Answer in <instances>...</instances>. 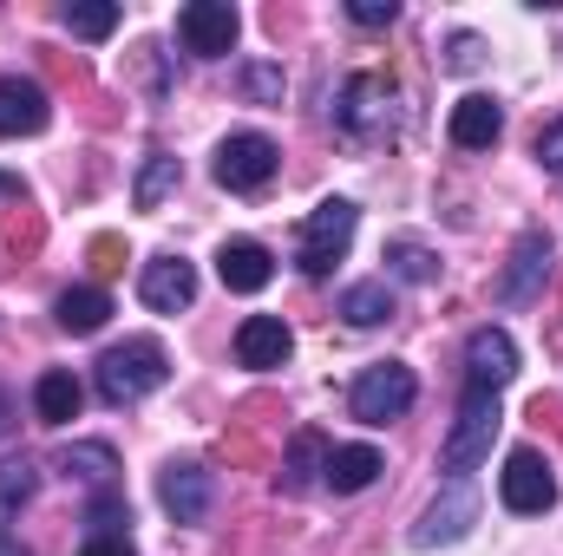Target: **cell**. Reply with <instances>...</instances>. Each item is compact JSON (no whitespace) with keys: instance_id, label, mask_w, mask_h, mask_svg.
<instances>
[{"instance_id":"9","label":"cell","mask_w":563,"mask_h":556,"mask_svg":"<svg viewBox=\"0 0 563 556\" xmlns=\"http://www.w3.org/2000/svg\"><path fill=\"white\" fill-rule=\"evenodd\" d=\"M236 7L230 0H190L184 13H177V40H184V53H197V59H223L230 46H236Z\"/></svg>"},{"instance_id":"38","label":"cell","mask_w":563,"mask_h":556,"mask_svg":"<svg viewBox=\"0 0 563 556\" xmlns=\"http://www.w3.org/2000/svg\"><path fill=\"white\" fill-rule=\"evenodd\" d=\"M0 556H26V544H20L13 531H0Z\"/></svg>"},{"instance_id":"2","label":"cell","mask_w":563,"mask_h":556,"mask_svg":"<svg viewBox=\"0 0 563 556\" xmlns=\"http://www.w3.org/2000/svg\"><path fill=\"white\" fill-rule=\"evenodd\" d=\"M99 400L106 407H139L144 393H157L164 380H170V360H164V347L139 334V341H119V347H106L99 354Z\"/></svg>"},{"instance_id":"17","label":"cell","mask_w":563,"mask_h":556,"mask_svg":"<svg viewBox=\"0 0 563 556\" xmlns=\"http://www.w3.org/2000/svg\"><path fill=\"white\" fill-rule=\"evenodd\" d=\"M288 347H295V334L282 327L276 314H250V321L236 327V360H243V367H256V374L282 367V360H288Z\"/></svg>"},{"instance_id":"6","label":"cell","mask_w":563,"mask_h":556,"mask_svg":"<svg viewBox=\"0 0 563 556\" xmlns=\"http://www.w3.org/2000/svg\"><path fill=\"white\" fill-rule=\"evenodd\" d=\"M498 498H505V511H518V518H538V511H551V504H558L551 458H544L538 445H518V452L505 458V471H498Z\"/></svg>"},{"instance_id":"26","label":"cell","mask_w":563,"mask_h":556,"mask_svg":"<svg viewBox=\"0 0 563 556\" xmlns=\"http://www.w3.org/2000/svg\"><path fill=\"white\" fill-rule=\"evenodd\" d=\"M59 20H66V33H79V40H106V33H119V7H112V0H73Z\"/></svg>"},{"instance_id":"14","label":"cell","mask_w":563,"mask_h":556,"mask_svg":"<svg viewBox=\"0 0 563 556\" xmlns=\"http://www.w3.org/2000/svg\"><path fill=\"white\" fill-rule=\"evenodd\" d=\"M46 119H53V105H46V92H40V79H0V138H33V132H46Z\"/></svg>"},{"instance_id":"18","label":"cell","mask_w":563,"mask_h":556,"mask_svg":"<svg viewBox=\"0 0 563 556\" xmlns=\"http://www.w3.org/2000/svg\"><path fill=\"white\" fill-rule=\"evenodd\" d=\"M380 471H387V458H380L374 445H334V452H328V471H321V485H328L334 498H354V491H367Z\"/></svg>"},{"instance_id":"1","label":"cell","mask_w":563,"mask_h":556,"mask_svg":"<svg viewBox=\"0 0 563 556\" xmlns=\"http://www.w3.org/2000/svg\"><path fill=\"white\" fill-rule=\"evenodd\" d=\"M334 132L347 144H387L400 132V92L387 73H354L334 99Z\"/></svg>"},{"instance_id":"10","label":"cell","mask_w":563,"mask_h":556,"mask_svg":"<svg viewBox=\"0 0 563 556\" xmlns=\"http://www.w3.org/2000/svg\"><path fill=\"white\" fill-rule=\"evenodd\" d=\"M511 374H518V341H511L505 327H478V334L465 341V387L498 393Z\"/></svg>"},{"instance_id":"13","label":"cell","mask_w":563,"mask_h":556,"mask_svg":"<svg viewBox=\"0 0 563 556\" xmlns=\"http://www.w3.org/2000/svg\"><path fill=\"white\" fill-rule=\"evenodd\" d=\"M139 294H144L151 314H177V308L197 301V269H190L184 256H157V263H144Z\"/></svg>"},{"instance_id":"19","label":"cell","mask_w":563,"mask_h":556,"mask_svg":"<svg viewBox=\"0 0 563 556\" xmlns=\"http://www.w3.org/2000/svg\"><path fill=\"white\" fill-rule=\"evenodd\" d=\"M314 471H328V438L321 432H295L288 438V458H282V471H276V491L282 498L314 491Z\"/></svg>"},{"instance_id":"7","label":"cell","mask_w":563,"mask_h":556,"mask_svg":"<svg viewBox=\"0 0 563 556\" xmlns=\"http://www.w3.org/2000/svg\"><path fill=\"white\" fill-rule=\"evenodd\" d=\"M276 164H282V151L263 132H236V138L217 144V184L223 190H263L276 177Z\"/></svg>"},{"instance_id":"23","label":"cell","mask_w":563,"mask_h":556,"mask_svg":"<svg viewBox=\"0 0 563 556\" xmlns=\"http://www.w3.org/2000/svg\"><path fill=\"white\" fill-rule=\"evenodd\" d=\"M394 314V288L387 281H354L347 294H341V321L347 327H380Z\"/></svg>"},{"instance_id":"30","label":"cell","mask_w":563,"mask_h":556,"mask_svg":"<svg viewBox=\"0 0 563 556\" xmlns=\"http://www.w3.org/2000/svg\"><path fill=\"white\" fill-rule=\"evenodd\" d=\"M531 151H538V164H544L551 177H563V119H558V125H544V132H538V144H531Z\"/></svg>"},{"instance_id":"31","label":"cell","mask_w":563,"mask_h":556,"mask_svg":"<svg viewBox=\"0 0 563 556\" xmlns=\"http://www.w3.org/2000/svg\"><path fill=\"white\" fill-rule=\"evenodd\" d=\"M478 59H485V40H478V33H459V40H452V53H445V66H452V73H472Z\"/></svg>"},{"instance_id":"37","label":"cell","mask_w":563,"mask_h":556,"mask_svg":"<svg viewBox=\"0 0 563 556\" xmlns=\"http://www.w3.org/2000/svg\"><path fill=\"white\" fill-rule=\"evenodd\" d=\"M0 197H13V203H20V197H26V184H20L13 170H0Z\"/></svg>"},{"instance_id":"3","label":"cell","mask_w":563,"mask_h":556,"mask_svg":"<svg viewBox=\"0 0 563 556\" xmlns=\"http://www.w3.org/2000/svg\"><path fill=\"white\" fill-rule=\"evenodd\" d=\"M498 393H485V387H465V400H459V419H452V432H445V452H439V465L452 471V478H465V471H478L485 458H492V438H498Z\"/></svg>"},{"instance_id":"12","label":"cell","mask_w":563,"mask_h":556,"mask_svg":"<svg viewBox=\"0 0 563 556\" xmlns=\"http://www.w3.org/2000/svg\"><path fill=\"white\" fill-rule=\"evenodd\" d=\"M544 276H551V236H544V230H525L518 249H511V269L498 276L492 294H498L505 308H518V301H531V294L544 288Z\"/></svg>"},{"instance_id":"8","label":"cell","mask_w":563,"mask_h":556,"mask_svg":"<svg viewBox=\"0 0 563 556\" xmlns=\"http://www.w3.org/2000/svg\"><path fill=\"white\" fill-rule=\"evenodd\" d=\"M472 524H478V491H472V478H452V485H445V491L426 504V518L413 524V544H420V551L459 544Z\"/></svg>"},{"instance_id":"33","label":"cell","mask_w":563,"mask_h":556,"mask_svg":"<svg viewBox=\"0 0 563 556\" xmlns=\"http://www.w3.org/2000/svg\"><path fill=\"white\" fill-rule=\"evenodd\" d=\"M119 256H125V243H119V236H99V243H92V269H99V276H112V269H125Z\"/></svg>"},{"instance_id":"32","label":"cell","mask_w":563,"mask_h":556,"mask_svg":"<svg viewBox=\"0 0 563 556\" xmlns=\"http://www.w3.org/2000/svg\"><path fill=\"white\" fill-rule=\"evenodd\" d=\"M86 524H92V531H106V537H112V524H132V511H125V504H119V498H112V491H106V498H99V504H92V511H86Z\"/></svg>"},{"instance_id":"24","label":"cell","mask_w":563,"mask_h":556,"mask_svg":"<svg viewBox=\"0 0 563 556\" xmlns=\"http://www.w3.org/2000/svg\"><path fill=\"white\" fill-rule=\"evenodd\" d=\"M33 491H40L33 458H0V524H13V518L33 504Z\"/></svg>"},{"instance_id":"36","label":"cell","mask_w":563,"mask_h":556,"mask_svg":"<svg viewBox=\"0 0 563 556\" xmlns=\"http://www.w3.org/2000/svg\"><path fill=\"white\" fill-rule=\"evenodd\" d=\"M13 425H20V407H13V393H7V387H0V438H7V432H13Z\"/></svg>"},{"instance_id":"4","label":"cell","mask_w":563,"mask_h":556,"mask_svg":"<svg viewBox=\"0 0 563 556\" xmlns=\"http://www.w3.org/2000/svg\"><path fill=\"white\" fill-rule=\"evenodd\" d=\"M354 223H361V210H354L347 197H328L321 210H308V223H301V249H295L301 276H328V269L347 256V243H354Z\"/></svg>"},{"instance_id":"29","label":"cell","mask_w":563,"mask_h":556,"mask_svg":"<svg viewBox=\"0 0 563 556\" xmlns=\"http://www.w3.org/2000/svg\"><path fill=\"white\" fill-rule=\"evenodd\" d=\"M347 20L354 26H394L400 20V0H347Z\"/></svg>"},{"instance_id":"34","label":"cell","mask_w":563,"mask_h":556,"mask_svg":"<svg viewBox=\"0 0 563 556\" xmlns=\"http://www.w3.org/2000/svg\"><path fill=\"white\" fill-rule=\"evenodd\" d=\"M79 556H139V551H132L125 537H92V544H86Z\"/></svg>"},{"instance_id":"27","label":"cell","mask_w":563,"mask_h":556,"mask_svg":"<svg viewBox=\"0 0 563 556\" xmlns=\"http://www.w3.org/2000/svg\"><path fill=\"white\" fill-rule=\"evenodd\" d=\"M387 269H394L400 281H432V276H439V256L400 236V243H387Z\"/></svg>"},{"instance_id":"22","label":"cell","mask_w":563,"mask_h":556,"mask_svg":"<svg viewBox=\"0 0 563 556\" xmlns=\"http://www.w3.org/2000/svg\"><path fill=\"white\" fill-rule=\"evenodd\" d=\"M59 471L79 478V485H92V491H106V485L119 478V452H112V445H66V452H59Z\"/></svg>"},{"instance_id":"28","label":"cell","mask_w":563,"mask_h":556,"mask_svg":"<svg viewBox=\"0 0 563 556\" xmlns=\"http://www.w3.org/2000/svg\"><path fill=\"white\" fill-rule=\"evenodd\" d=\"M236 86L256 99V105H282V92H288V79H282V66H269V59H256V66H243L236 73Z\"/></svg>"},{"instance_id":"15","label":"cell","mask_w":563,"mask_h":556,"mask_svg":"<svg viewBox=\"0 0 563 556\" xmlns=\"http://www.w3.org/2000/svg\"><path fill=\"white\" fill-rule=\"evenodd\" d=\"M452 144L459 151H492V144L505 138V112H498V99H485V92H472V99H459L452 105Z\"/></svg>"},{"instance_id":"25","label":"cell","mask_w":563,"mask_h":556,"mask_svg":"<svg viewBox=\"0 0 563 556\" xmlns=\"http://www.w3.org/2000/svg\"><path fill=\"white\" fill-rule=\"evenodd\" d=\"M177 177H184V170H177V157H170V151H151V157H144V170H139L132 203H139V210H157V203L177 190Z\"/></svg>"},{"instance_id":"35","label":"cell","mask_w":563,"mask_h":556,"mask_svg":"<svg viewBox=\"0 0 563 556\" xmlns=\"http://www.w3.org/2000/svg\"><path fill=\"white\" fill-rule=\"evenodd\" d=\"M7 243H13V249H20V243H26V249H33V243H40V223H33V216H26V223H20V216H13V223H7Z\"/></svg>"},{"instance_id":"5","label":"cell","mask_w":563,"mask_h":556,"mask_svg":"<svg viewBox=\"0 0 563 556\" xmlns=\"http://www.w3.org/2000/svg\"><path fill=\"white\" fill-rule=\"evenodd\" d=\"M413 393H420L413 367H400V360H380V367H367V374L354 380V393H347V413L361 419V425H394V419H407Z\"/></svg>"},{"instance_id":"11","label":"cell","mask_w":563,"mask_h":556,"mask_svg":"<svg viewBox=\"0 0 563 556\" xmlns=\"http://www.w3.org/2000/svg\"><path fill=\"white\" fill-rule=\"evenodd\" d=\"M157 498H164V511L177 524H203L210 518V471L197 458H170L164 478H157Z\"/></svg>"},{"instance_id":"21","label":"cell","mask_w":563,"mask_h":556,"mask_svg":"<svg viewBox=\"0 0 563 556\" xmlns=\"http://www.w3.org/2000/svg\"><path fill=\"white\" fill-rule=\"evenodd\" d=\"M106 314H112V294H106V288H66V294L53 301V321H59L66 334H99Z\"/></svg>"},{"instance_id":"20","label":"cell","mask_w":563,"mask_h":556,"mask_svg":"<svg viewBox=\"0 0 563 556\" xmlns=\"http://www.w3.org/2000/svg\"><path fill=\"white\" fill-rule=\"evenodd\" d=\"M79 407H86V387H79L66 367L40 374V387H33V413H40V425H66V419H79Z\"/></svg>"},{"instance_id":"16","label":"cell","mask_w":563,"mask_h":556,"mask_svg":"<svg viewBox=\"0 0 563 556\" xmlns=\"http://www.w3.org/2000/svg\"><path fill=\"white\" fill-rule=\"evenodd\" d=\"M217 276H223L230 294H263L269 276H276V256L263 243H223L217 249Z\"/></svg>"}]
</instances>
